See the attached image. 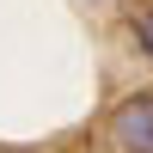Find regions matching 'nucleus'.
<instances>
[{
  "instance_id": "f257e3e1",
  "label": "nucleus",
  "mask_w": 153,
  "mask_h": 153,
  "mask_svg": "<svg viewBox=\"0 0 153 153\" xmlns=\"http://www.w3.org/2000/svg\"><path fill=\"white\" fill-rule=\"evenodd\" d=\"M104 141H110V153H153V86L129 92L104 117Z\"/></svg>"
},
{
  "instance_id": "f03ea898",
  "label": "nucleus",
  "mask_w": 153,
  "mask_h": 153,
  "mask_svg": "<svg viewBox=\"0 0 153 153\" xmlns=\"http://www.w3.org/2000/svg\"><path fill=\"white\" fill-rule=\"evenodd\" d=\"M129 31H135V43H141V55L153 61V0H135L129 6Z\"/></svg>"
}]
</instances>
